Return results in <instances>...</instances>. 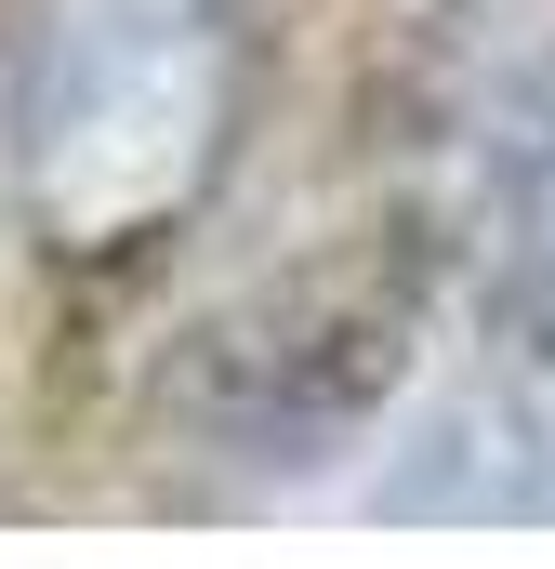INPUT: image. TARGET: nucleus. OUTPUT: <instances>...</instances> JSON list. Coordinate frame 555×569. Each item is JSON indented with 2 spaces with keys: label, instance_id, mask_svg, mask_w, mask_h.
I'll return each mask as SVG.
<instances>
[{
  "label": "nucleus",
  "instance_id": "obj_1",
  "mask_svg": "<svg viewBox=\"0 0 555 569\" xmlns=\"http://www.w3.org/2000/svg\"><path fill=\"white\" fill-rule=\"evenodd\" d=\"M265 67L252 0H13V199L67 266L185 239L239 159Z\"/></svg>",
  "mask_w": 555,
  "mask_h": 569
},
{
  "label": "nucleus",
  "instance_id": "obj_2",
  "mask_svg": "<svg viewBox=\"0 0 555 569\" xmlns=\"http://www.w3.org/2000/svg\"><path fill=\"white\" fill-rule=\"evenodd\" d=\"M397 503L411 517H555V345H529V371L503 398H476L423 450Z\"/></svg>",
  "mask_w": 555,
  "mask_h": 569
},
{
  "label": "nucleus",
  "instance_id": "obj_3",
  "mask_svg": "<svg viewBox=\"0 0 555 569\" xmlns=\"http://www.w3.org/2000/svg\"><path fill=\"white\" fill-rule=\"evenodd\" d=\"M490 305L516 345H555V67L490 133Z\"/></svg>",
  "mask_w": 555,
  "mask_h": 569
}]
</instances>
